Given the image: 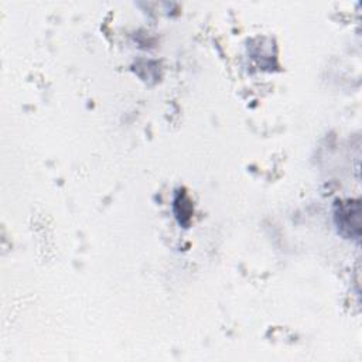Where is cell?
<instances>
[{
	"label": "cell",
	"mask_w": 362,
	"mask_h": 362,
	"mask_svg": "<svg viewBox=\"0 0 362 362\" xmlns=\"http://www.w3.org/2000/svg\"><path fill=\"white\" fill-rule=\"evenodd\" d=\"M335 221L342 233L359 236V202L348 201L346 204H341L335 212Z\"/></svg>",
	"instance_id": "cell-1"
}]
</instances>
